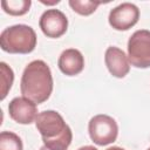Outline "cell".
Returning <instances> with one entry per match:
<instances>
[{"mask_svg": "<svg viewBox=\"0 0 150 150\" xmlns=\"http://www.w3.org/2000/svg\"><path fill=\"white\" fill-rule=\"evenodd\" d=\"M20 89L22 96L35 104L47 101L53 91V76L48 64L42 60L28 63L22 73Z\"/></svg>", "mask_w": 150, "mask_h": 150, "instance_id": "obj_1", "label": "cell"}, {"mask_svg": "<svg viewBox=\"0 0 150 150\" xmlns=\"http://www.w3.org/2000/svg\"><path fill=\"white\" fill-rule=\"evenodd\" d=\"M35 127L42 137L45 146L49 150H67L71 143V130L63 117L55 110L39 112Z\"/></svg>", "mask_w": 150, "mask_h": 150, "instance_id": "obj_2", "label": "cell"}, {"mask_svg": "<svg viewBox=\"0 0 150 150\" xmlns=\"http://www.w3.org/2000/svg\"><path fill=\"white\" fill-rule=\"evenodd\" d=\"M36 33L27 25H14L5 28L0 35V47L11 54H28L35 49Z\"/></svg>", "mask_w": 150, "mask_h": 150, "instance_id": "obj_3", "label": "cell"}, {"mask_svg": "<svg viewBox=\"0 0 150 150\" xmlns=\"http://www.w3.org/2000/svg\"><path fill=\"white\" fill-rule=\"evenodd\" d=\"M128 60L136 68L150 67V30H136L128 41Z\"/></svg>", "mask_w": 150, "mask_h": 150, "instance_id": "obj_4", "label": "cell"}, {"mask_svg": "<svg viewBox=\"0 0 150 150\" xmlns=\"http://www.w3.org/2000/svg\"><path fill=\"white\" fill-rule=\"evenodd\" d=\"M88 131L91 141L95 144L103 146L116 141L118 135V125L112 117L100 114L89 121Z\"/></svg>", "mask_w": 150, "mask_h": 150, "instance_id": "obj_5", "label": "cell"}, {"mask_svg": "<svg viewBox=\"0 0 150 150\" xmlns=\"http://www.w3.org/2000/svg\"><path fill=\"white\" fill-rule=\"evenodd\" d=\"M139 9L136 5L123 2L109 13V25L116 30H128L138 22Z\"/></svg>", "mask_w": 150, "mask_h": 150, "instance_id": "obj_6", "label": "cell"}, {"mask_svg": "<svg viewBox=\"0 0 150 150\" xmlns=\"http://www.w3.org/2000/svg\"><path fill=\"white\" fill-rule=\"evenodd\" d=\"M39 26L46 36L52 39H57L67 32L68 20L67 16L61 11L47 9L40 16Z\"/></svg>", "mask_w": 150, "mask_h": 150, "instance_id": "obj_7", "label": "cell"}, {"mask_svg": "<svg viewBox=\"0 0 150 150\" xmlns=\"http://www.w3.org/2000/svg\"><path fill=\"white\" fill-rule=\"evenodd\" d=\"M8 112L13 121L20 124H30L36 120L38 108L26 97H14L8 104Z\"/></svg>", "mask_w": 150, "mask_h": 150, "instance_id": "obj_8", "label": "cell"}, {"mask_svg": "<svg viewBox=\"0 0 150 150\" xmlns=\"http://www.w3.org/2000/svg\"><path fill=\"white\" fill-rule=\"evenodd\" d=\"M104 61L109 73L115 77L123 79L130 70L128 55H125V53L117 47L111 46L107 48Z\"/></svg>", "mask_w": 150, "mask_h": 150, "instance_id": "obj_9", "label": "cell"}, {"mask_svg": "<svg viewBox=\"0 0 150 150\" xmlns=\"http://www.w3.org/2000/svg\"><path fill=\"white\" fill-rule=\"evenodd\" d=\"M59 68L67 76H75L84 68V57L82 53L75 48L66 49L59 57Z\"/></svg>", "mask_w": 150, "mask_h": 150, "instance_id": "obj_10", "label": "cell"}, {"mask_svg": "<svg viewBox=\"0 0 150 150\" xmlns=\"http://www.w3.org/2000/svg\"><path fill=\"white\" fill-rule=\"evenodd\" d=\"M32 5L30 0H4L1 1V7L2 9L14 16L23 15L29 11V7Z\"/></svg>", "mask_w": 150, "mask_h": 150, "instance_id": "obj_11", "label": "cell"}, {"mask_svg": "<svg viewBox=\"0 0 150 150\" xmlns=\"http://www.w3.org/2000/svg\"><path fill=\"white\" fill-rule=\"evenodd\" d=\"M0 150H23L21 138L12 131H1Z\"/></svg>", "mask_w": 150, "mask_h": 150, "instance_id": "obj_12", "label": "cell"}, {"mask_svg": "<svg viewBox=\"0 0 150 150\" xmlns=\"http://www.w3.org/2000/svg\"><path fill=\"white\" fill-rule=\"evenodd\" d=\"M100 2L88 1V0H69V6L80 15H90L98 7Z\"/></svg>", "mask_w": 150, "mask_h": 150, "instance_id": "obj_13", "label": "cell"}, {"mask_svg": "<svg viewBox=\"0 0 150 150\" xmlns=\"http://www.w3.org/2000/svg\"><path fill=\"white\" fill-rule=\"evenodd\" d=\"M0 70H1V100H4L12 88L13 80H14V73L11 67H8L5 62L0 63Z\"/></svg>", "mask_w": 150, "mask_h": 150, "instance_id": "obj_14", "label": "cell"}, {"mask_svg": "<svg viewBox=\"0 0 150 150\" xmlns=\"http://www.w3.org/2000/svg\"><path fill=\"white\" fill-rule=\"evenodd\" d=\"M77 150H97V149L95 146H93V145H84V146H81Z\"/></svg>", "mask_w": 150, "mask_h": 150, "instance_id": "obj_15", "label": "cell"}, {"mask_svg": "<svg viewBox=\"0 0 150 150\" xmlns=\"http://www.w3.org/2000/svg\"><path fill=\"white\" fill-rule=\"evenodd\" d=\"M107 150H125V149L120 148V146H110V148H108Z\"/></svg>", "mask_w": 150, "mask_h": 150, "instance_id": "obj_16", "label": "cell"}, {"mask_svg": "<svg viewBox=\"0 0 150 150\" xmlns=\"http://www.w3.org/2000/svg\"><path fill=\"white\" fill-rule=\"evenodd\" d=\"M39 150H49V149H48V148H46V146L43 145V146H41V148H40Z\"/></svg>", "mask_w": 150, "mask_h": 150, "instance_id": "obj_17", "label": "cell"}, {"mask_svg": "<svg viewBox=\"0 0 150 150\" xmlns=\"http://www.w3.org/2000/svg\"><path fill=\"white\" fill-rule=\"evenodd\" d=\"M148 150H150V148H149V149H148Z\"/></svg>", "mask_w": 150, "mask_h": 150, "instance_id": "obj_18", "label": "cell"}]
</instances>
